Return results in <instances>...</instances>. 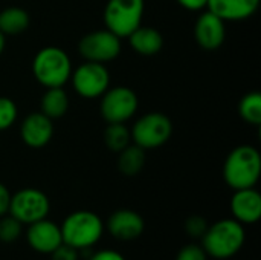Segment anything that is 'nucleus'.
Listing matches in <instances>:
<instances>
[{
	"label": "nucleus",
	"mask_w": 261,
	"mask_h": 260,
	"mask_svg": "<svg viewBox=\"0 0 261 260\" xmlns=\"http://www.w3.org/2000/svg\"><path fill=\"white\" fill-rule=\"evenodd\" d=\"M260 175L261 156L258 149L254 146H237L225 159L223 179L232 190L255 187Z\"/></svg>",
	"instance_id": "obj_1"
},
{
	"label": "nucleus",
	"mask_w": 261,
	"mask_h": 260,
	"mask_svg": "<svg viewBox=\"0 0 261 260\" xmlns=\"http://www.w3.org/2000/svg\"><path fill=\"white\" fill-rule=\"evenodd\" d=\"M245 239L246 231L243 224L234 218L222 219L213 225H208V230L202 238V248L214 259H231L240 253L245 245Z\"/></svg>",
	"instance_id": "obj_2"
},
{
	"label": "nucleus",
	"mask_w": 261,
	"mask_h": 260,
	"mask_svg": "<svg viewBox=\"0 0 261 260\" xmlns=\"http://www.w3.org/2000/svg\"><path fill=\"white\" fill-rule=\"evenodd\" d=\"M63 244L86 251L96 245L104 233L102 219L89 210H78L70 213L60 225Z\"/></svg>",
	"instance_id": "obj_3"
},
{
	"label": "nucleus",
	"mask_w": 261,
	"mask_h": 260,
	"mask_svg": "<svg viewBox=\"0 0 261 260\" xmlns=\"http://www.w3.org/2000/svg\"><path fill=\"white\" fill-rule=\"evenodd\" d=\"M72 70L70 57L57 46L41 48L32 60V74L46 89L63 87L70 80Z\"/></svg>",
	"instance_id": "obj_4"
},
{
	"label": "nucleus",
	"mask_w": 261,
	"mask_h": 260,
	"mask_svg": "<svg viewBox=\"0 0 261 260\" xmlns=\"http://www.w3.org/2000/svg\"><path fill=\"white\" fill-rule=\"evenodd\" d=\"M130 135L133 144L144 150H154L168 143L173 135V123L161 112H150L135 121Z\"/></svg>",
	"instance_id": "obj_5"
},
{
	"label": "nucleus",
	"mask_w": 261,
	"mask_h": 260,
	"mask_svg": "<svg viewBox=\"0 0 261 260\" xmlns=\"http://www.w3.org/2000/svg\"><path fill=\"white\" fill-rule=\"evenodd\" d=\"M144 9V0H109L102 14L106 28L119 38H127L142 25Z\"/></svg>",
	"instance_id": "obj_6"
},
{
	"label": "nucleus",
	"mask_w": 261,
	"mask_h": 260,
	"mask_svg": "<svg viewBox=\"0 0 261 260\" xmlns=\"http://www.w3.org/2000/svg\"><path fill=\"white\" fill-rule=\"evenodd\" d=\"M99 98V112L107 123H127L139 107L136 92L127 86L109 87Z\"/></svg>",
	"instance_id": "obj_7"
},
{
	"label": "nucleus",
	"mask_w": 261,
	"mask_h": 260,
	"mask_svg": "<svg viewBox=\"0 0 261 260\" xmlns=\"http://www.w3.org/2000/svg\"><path fill=\"white\" fill-rule=\"evenodd\" d=\"M49 211V198L38 188H21L11 195L8 215L15 218L23 225H29L47 218Z\"/></svg>",
	"instance_id": "obj_8"
},
{
	"label": "nucleus",
	"mask_w": 261,
	"mask_h": 260,
	"mask_svg": "<svg viewBox=\"0 0 261 260\" xmlns=\"http://www.w3.org/2000/svg\"><path fill=\"white\" fill-rule=\"evenodd\" d=\"M69 81L80 97L93 100L99 98L110 87V74L106 64L86 61L72 70Z\"/></svg>",
	"instance_id": "obj_9"
},
{
	"label": "nucleus",
	"mask_w": 261,
	"mask_h": 260,
	"mask_svg": "<svg viewBox=\"0 0 261 260\" xmlns=\"http://www.w3.org/2000/svg\"><path fill=\"white\" fill-rule=\"evenodd\" d=\"M121 49V38L107 28L86 34L78 43V51L86 61H95L102 64L118 58Z\"/></svg>",
	"instance_id": "obj_10"
},
{
	"label": "nucleus",
	"mask_w": 261,
	"mask_h": 260,
	"mask_svg": "<svg viewBox=\"0 0 261 260\" xmlns=\"http://www.w3.org/2000/svg\"><path fill=\"white\" fill-rule=\"evenodd\" d=\"M194 38L205 51L219 49L226 38V21L211 11L202 12L194 23Z\"/></svg>",
	"instance_id": "obj_11"
},
{
	"label": "nucleus",
	"mask_w": 261,
	"mask_h": 260,
	"mask_svg": "<svg viewBox=\"0 0 261 260\" xmlns=\"http://www.w3.org/2000/svg\"><path fill=\"white\" fill-rule=\"evenodd\" d=\"M26 241L29 247L40 254H50L63 244L61 228L47 218L28 225Z\"/></svg>",
	"instance_id": "obj_12"
},
{
	"label": "nucleus",
	"mask_w": 261,
	"mask_h": 260,
	"mask_svg": "<svg viewBox=\"0 0 261 260\" xmlns=\"http://www.w3.org/2000/svg\"><path fill=\"white\" fill-rule=\"evenodd\" d=\"M21 141L31 149H43L54 136L52 120L41 112L29 113L20 124Z\"/></svg>",
	"instance_id": "obj_13"
},
{
	"label": "nucleus",
	"mask_w": 261,
	"mask_h": 260,
	"mask_svg": "<svg viewBox=\"0 0 261 260\" xmlns=\"http://www.w3.org/2000/svg\"><path fill=\"white\" fill-rule=\"evenodd\" d=\"M107 230L115 239L130 242L142 236L145 230V222L139 213L128 208H122L109 216Z\"/></svg>",
	"instance_id": "obj_14"
},
{
	"label": "nucleus",
	"mask_w": 261,
	"mask_h": 260,
	"mask_svg": "<svg viewBox=\"0 0 261 260\" xmlns=\"http://www.w3.org/2000/svg\"><path fill=\"white\" fill-rule=\"evenodd\" d=\"M231 215L240 224H257L261 219V195L252 188L234 190L231 198Z\"/></svg>",
	"instance_id": "obj_15"
},
{
	"label": "nucleus",
	"mask_w": 261,
	"mask_h": 260,
	"mask_svg": "<svg viewBox=\"0 0 261 260\" xmlns=\"http://www.w3.org/2000/svg\"><path fill=\"white\" fill-rule=\"evenodd\" d=\"M260 0H208L206 8L225 21H242L252 17Z\"/></svg>",
	"instance_id": "obj_16"
},
{
	"label": "nucleus",
	"mask_w": 261,
	"mask_h": 260,
	"mask_svg": "<svg viewBox=\"0 0 261 260\" xmlns=\"http://www.w3.org/2000/svg\"><path fill=\"white\" fill-rule=\"evenodd\" d=\"M128 43L132 49L144 57L156 55L164 48V35L161 31L151 26H138L128 37Z\"/></svg>",
	"instance_id": "obj_17"
},
{
	"label": "nucleus",
	"mask_w": 261,
	"mask_h": 260,
	"mask_svg": "<svg viewBox=\"0 0 261 260\" xmlns=\"http://www.w3.org/2000/svg\"><path fill=\"white\" fill-rule=\"evenodd\" d=\"M69 109V97L63 87H49L41 97L40 101V112L44 113L47 118L58 120L66 115Z\"/></svg>",
	"instance_id": "obj_18"
},
{
	"label": "nucleus",
	"mask_w": 261,
	"mask_h": 260,
	"mask_svg": "<svg viewBox=\"0 0 261 260\" xmlns=\"http://www.w3.org/2000/svg\"><path fill=\"white\" fill-rule=\"evenodd\" d=\"M29 12L20 6H9L0 11V31L5 35H17L29 28Z\"/></svg>",
	"instance_id": "obj_19"
},
{
	"label": "nucleus",
	"mask_w": 261,
	"mask_h": 260,
	"mask_svg": "<svg viewBox=\"0 0 261 260\" xmlns=\"http://www.w3.org/2000/svg\"><path fill=\"white\" fill-rule=\"evenodd\" d=\"M118 169L124 176H136L145 166V150L136 144H128L118 153Z\"/></svg>",
	"instance_id": "obj_20"
},
{
	"label": "nucleus",
	"mask_w": 261,
	"mask_h": 260,
	"mask_svg": "<svg viewBox=\"0 0 261 260\" xmlns=\"http://www.w3.org/2000/svg\"><path fill=\"white\" fill-rule=\"evenodd\" d=\"M104 143L110 152L119 153L122 149L132 144L130 129L125 126V123H107L104 130Z\"/></svg>",
	"instance_id": "obj_21"
},
{
	"label": "nucleus",
	"mask_w": 261,
	"mask_h": 260,
	"mask_svg": "<svg viewBox=\"0 0 261 260\" xmlns=\"http://www.w3.org/2000/svg\"><path fill=\"white\" fill-rule=\"evenodd\" d=\"M239 113L242 120L251 126L261 124V93L260 92H249L246 93L239 104Z\"/></svg>",
	"instance_id": "obj_22"
},
{
	"label": "nucleus",
	"mask_w": 261,
	"mask_h": 260,
	"mask_svg": "<svg viewBox=\"0 0 261 260\" xmlns=\"http://www.w3.org/2000/svg\"><path fill=\"white\" fill-rule=\"evenodd\" d=\"M21 227L23 224H20L11 215L0 216V242L14 244L21 236Z\"/></svg>",
	"instance_id": "obj_23"
},
{
	"label": "nucleus",
	"mask_w": 261,
	"mask_h": 260,
	"mask_svg": "<svg viewBox=\"0 0 261 260\" xmlns=\"http://www.w3.org/2000/svg\"><path fill=\"white\" fill-rule=\"evenodd\" d=\"M18 116V107L14 100L8 97H0V132L11 129Z\"/></svg>",
	"instance_id": "obj_24"
},
{
	"label": "nucleus",
	"mask_w": 261,
	"mask_h": 260,
	"mask_svg": "<svg viewBox=\"0 0 261 260\" xmlns=\"http://www.w3.org/2000/svg\"><path fill=\"white\" fill-rule=\"evenodd\" d=\"M185 233L193 239H202L205 231L208 230V222L200 215H193L185 221Z\"/></svg>",
	"instance_id": "obj_25"
},
{
	"label": "nucleus",
	"mask_w": 261,
	"mask_h": 260,
	"mask_svg": "<svg viewBox=\"0 0 261 260\" xmlns=\"http://www.w3.org/2000/svg\"><path fill=\"white\" fill-rule=\"evenodd\" d=\"M176 260H208V254L202 248V245L197 244H188L177 253Z\"/></svg>",
	"instance_id": "obj_26"
},
{
	"label": "nucleus",
	"mask_w": 261,
	"mask_h": 260,
	"mask_svg": "<svg viewBox=\"0 0 261 260\" xmlns=\"http://www.w3.org/2000/svg\"><path fill=\"white\" fill-rule=\"evenodd\" d=\"M52 260H80V251L70 245L61 244L57 250L50 253Z\"/></svg>",
	"instance_id": "obj_27"
},
{
	"label": "nucleus",
	"mask_w": 261,
	"mask_h": 260,
	"mask_svg": "<svg viewBox=\"0 0 261 260\" xmlns=\"http://www.w3.org/2000/svg\"><path fill=\"white\" fill-rule=\"evenodd\" d=\"M9 202H11V193H9L8 187L0 182V216L8 215Z\"/></svg>",
	"instance_id": "obj_28"
},
{
	"label": "nucleus",
	"mask_w": 261,
	"mask_h": 260,
	"mask_svg": "<svg viewBox=\"0 0 261 260\" xmlns=\"http://www.w3.org/2000/svg\"><path fill=\"white\" fill-rule=\"evenodd\" d=\"M90 260H125V257L115 250H101L92 254Z\"/></svg>",
	"instance_id": "obj_29"
},
{
	"label": "nucleus",
	"mask_w": 261,
	"mask_h": 260,
	"mask_svg": "<svg viewBox=\"0 0 261 260\" xmlns=\"http://www.w3.org/2000/svg\"><path fill=\"white\" fill-rule=\"evenodd\" d=\"M182 8L188 11H202L206 8L208 0H176Z\"/></svg>",
	"instance_id": "obj_30"
},
{
	"label": "nucleus",
	"mask_w": 261,
	"mask_h": 260,
	"mask_svg": "<svg viewBox=\"0 0 261 260\" xmlns=\"http://www.w3.org/2000/svg\"><path fill=\"white\" fill-rule=\"evenodd\" d=\"M5 46H6V35L0 31V55H2L3 51H5Z\"/></svg>",
	"instance_id": "obj_31"
}]
</instances>
